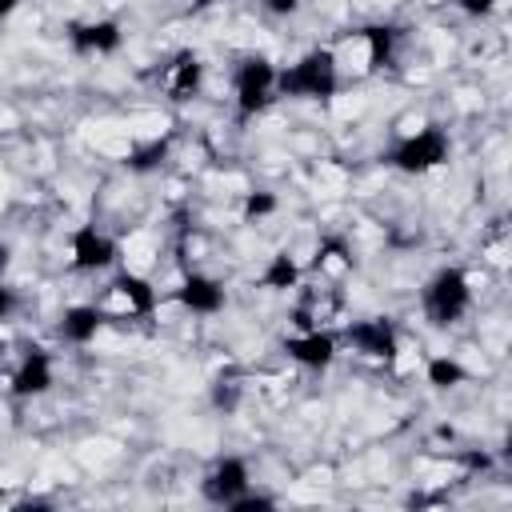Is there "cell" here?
Returning <instances> with one entry per match:
<instances>
[{"instance_id":"cell-1","label":"cell","mask_w":512,"mask_h":512,"mask_svg":"<svg viewBox=\"0 0 512 512\" xmlns=\"http://www.w3.org/2000/svg\"><path fill=\"white\" fill-rule=\"evenodd\" d=\"M340 88V64L332 48H312L304 52L292 68L276 72V96L292 100H328Z\"/></svg>"},{"instance_id":"cell-2","label":"cell","mask_w":512,"mask_h":512,"mask_svg":"<svg viewBox=\"0 0 512 512\" xmlns=\"http://www.w3.org/2000/svg\"><path fill=\"white\" fill-rule=\"evenodd\" d=\"M472 308V284L460 268H440L424 284V316L432 324H456Z\"/></svg>"},{"instance_id":"cell-3","label":"cell","mask_w":512,"mask_h":512,"mask_svg":"<svg viewBox=\"0 0 512 512\" xmlns=\"http://www.w3.org/2000/svg\"><path fill=\"white\" fill-rule=\"evenodd\" d=\"M448 152H452L448 132H440V128H420V132L404 136V140L388 152V160H392V168H400V172H408V176H424V172L440 168V164L448 160Z\"/></svg>"},{"instance_id":"cell-4","label":"cell","mask_w":512,"mask_h":512,"mask_svg":"<svg viewBox=\"0 0 512 512\" xmlns=\"http://www.w3.org/2000/svg\"><path fill=\"white\" fill-rule=\"evenodd\" d=\"M276 72L280 68L268 56H248L236 68L232 84H236V108H240V116H256V112H264L276 100Z\"/></svg>"},{"instance_id":"cell-5","label":"cell","mask_w":512,"mask_h":512,"mask_svg":"<svg viewBox=\"0 0 512 512\" xmlns=\"http://www.w3.org/2000/svg\"><path fill=\"white\" fill-rule=\"evenodd\" d=\"M248 464L240 460V456H220L212 468H208V476L200 480V492H204V500L208 504H220V508H228L236 496H244L248 492Z\"/></svg>"},{"instance_id":"cell-6","label":"cell","mask_w":512,"mask_h":512,"mask_svg":"<svg viewBox=\"0 0 512 512\" xmlns=\"http://www.w3.org/2000/svg\"><path fill=\"white\" fill-rule=\"evenodd\" d=\"M116 312V316H148L156 308V288L144 280V276H132V272H120L112 284H108V296L100 304V312Z\"/></svg>"},{"instance_id":"cell-7","label":"cell","mask_w":512,"mask_h":512,"mask_svg":"<svg viewBox=\"0 0 512 512\" xmlns=\"http://www.w3.org/2000/svg\"><path fill=\"white\" fill-rule=\"evenodd\" d=\"M344 340L364 356V360H380V364H388L396 352H400V336H396V328H392V320H356V324H348V332H344Z\"/></svg>"},{"instance_id":"cell-8","label":"cell","mask_w":512,"mask_h":512,"mask_svg":"<svg viewBox=\"0 0 512 512\" xmlns=\"http://www.w3.org/2000/svg\"><path fill=\"white\" fill-rule=\"evenodd\" d=\"M284 352H288V360H296L300 368L320 372V368H328V364L336 360V336L324 332V328H304V332H296V336L284 340Z\"/></svg>"},{"instance_id":"cell-9","label":"cell","mask_w":512,"mask_h":512,"mask_svg":"<svg viewBox=\"0 0 512 512\" xmlns=\"http://www.w3.org/2000/svg\"><path fill=\"white\" fill-rule=\"evenodd\" d=\"M112 260H116V244L96 224H84V228L72 232V268H80V272H104Z\"/></svg>"},{"instance_id":"cell-10","label":"cell","mask_w":512,"mask_h":512,"mask_svg":"<svg viewBox=\"0 0 512 512\" xmlns=\"http://www.w3.org/2000/svg\"><path fill=\"white\" fill-rule=\"evenodd\" d=\"M52 384H56L52 356L40 352V348H32V352L16 364V372H12V396H20V400H36V396H44Z\"/></svg>"},{"instance_id":"cell-11","label":"cell","mask_w":512,"mask_h":512,"mask_svg":"<svg viewBox=\"0 0 512 512\" xmlns=\"http://www.w3.org/2000/svg\"><path fill=\"white\" fill-rule=\"evenodd\" d=\"M120 40H124V32L116 20H84V24L68 28V44L84 56H108L120 48Z\"/></svg>"},{"instance_id":"cell-12","label":"cell","mask_w":512,"mask_h":512,"mask_svg":"<svg viewBox=\"0 0 512 512\" xmlns=\"http://www.w3.org/2000/svg\"><path fill=\"white\" fill-rule=\"evenodd\" d=\"M176 300L192 312V316H216L224 308V284L204 276V272H192L180 288H176Z\"/></svg>"},{"instance_id":"cell-13","label":"cell","mask_w":512,"mask_h":512,"mask_svg":"<svg viewBox=\"0 0 512 512\" xmlns=\"http://www.w3.org/2000/svg\"><path fill=\"white\" fill-rule=\"evenodd\" d=\"M200 80H204V64H200V56L196 52H176L172 56V64L164 68V92L172 96V100H192L196 92H200Z\"/></svg>"},{"instance_id":"cell-14","label":"cell","mask_w":512,"mask_h":512,"mask_svg":"<svg viewBox=\"0 0 512 512\" xmlns=\"http://www.w3.org/2000/svg\"><path fill=\"white\" fill-rule=\"evenodd\" d=\"M100 324H104L100 304H72V308L60 316V336H64L68 344H88V340H96Z\"/></svg>"},{"instance_id":"cell-15","label":"cell","mask_w":512,"mask_h":512,"mask_svg":"<svg viewBox=\"0 0 512 512\" xmlns=\"http://www.w3.org/2000/svg\"><path fill=\"white\" fill-rule=\"evenodd\" d=\"M352 268V252H348V244L344 240H324L320 248H316V272H324V276H344Z\"/></svg>"},{"instance_id":"cell-16","label":"cell","mask_w":512,"mask_h":512,"mask_svg":"<svg viewBox=\"0 0 512 512\" xmlns=\"http://www.w3.org/2000/svg\"><path fill=\"white\" fill-rule=\"evenodd\" d=\"M296 280H300V268H296V260H292L288 252H276V256L268 260L264 276H260V284H264V288H272V292L296 288Z\"/></svg>"},{"instance_id":"cell-17","label":"cell","mask_w":512,"mask_h":512,"mask_svg":"<svg viewBox=\"0 0 512 512\" xmlns=\"http://www.w3.org/2000/svg\"><path fill=\"white\" fill-rule=\"evenodd\" d=\"M428 384H432V388H456V384H464L460 360H452V356H432V360H428Z\"/></svg>"},{"instance_id":"cell-18","label":"cell","mask_w":512,"mask_h":512,"mask_svg":"<svg viewBox=\"0 0 512 512\" xmlns=\"http://www.w3.org/2000/svg\"><path fill=\"white\" fill-rule=\"evenodd\" d=\"M164 152H168V144H164V140H156V144H148V148H140V152H132V160H128V168H136V172H148V168H156V164L164 160Z\"/></svg>"},{"instance_id":"cell-19","label":"cell","mask_w":512,"mask_h":512,"mask_svg":"<svg viewBox=\"0 0 512 512\" xmlns=\"http://www.w3.org/2000/svg\"><path fill=\"white\" fill-rule=\"evenodd\" d=\"M268 212H276V196H272V192H252V196L244 200V216H248V220H260V216H268Z\"/></svg>"},{"instance_id":"cell-20","label":"cell","mask_w":512,"mask_h":512,"mask_svg":"<svg viewBox=\"0 0 512 512\" xmlns=\"http://www.w3.org/2000/svg\"><path fill=\"white\" fill-rule=\"evenodd\" d=\"M496 4H500V0H460V8H464L468 16H488Z\"/></svg>"},{"instance_id":"cell-21","label":"cell","mask_w":512,"mask_h":512,"mask_svg":"<svg viewBox=\"0 0 512 512\" xmlns=\"http://www.w3.org/2000/svg\"><path fill=\"white\" fill-rule=\"evenodd\" d=\"M268 12H276V16H288V12H296L300 8V0H260Z\"/></svg>"},{"instance_id":"cell-22","label":"cell","mask_w":512,"mask_h":512,"mask_svg":"<svg viewBox=\"0 0 512 512\" xmlns=\"http://www.w3.org/2000/svg\"><path fill=\"white\" fill-rule=\"evenodd\" d=\"M12 304H16V300H12V292L0 284V316H8V312H12Z\"/></svg>"},{"instance_id":"cell-23","label":"cell","mask_w":512,"mask_h":512,"mask_svg":"<svg viewBox=\"0 0 512 512\" xmlns=\"http://www.w3.org/2000/svg\"><path fill=\"white\" fill-rule=\"evenodd\" d=\"M16 8H20V0H0V20H4V16H12Z\"/></svg>"},{"instance_id":"cell-24","label":"cell","mask_w":512,"mask_h":512,"mask_svg":"<svg viewBox=\"0 0 512 512\" xmlns=\"http://www.w3.org/2000/svg\"><path fill=\"white\" fill-rule=\"evenodd\" d=\"M4 268H8V244L0 240V276H4Z\"/></svg>"}]
</instances>
